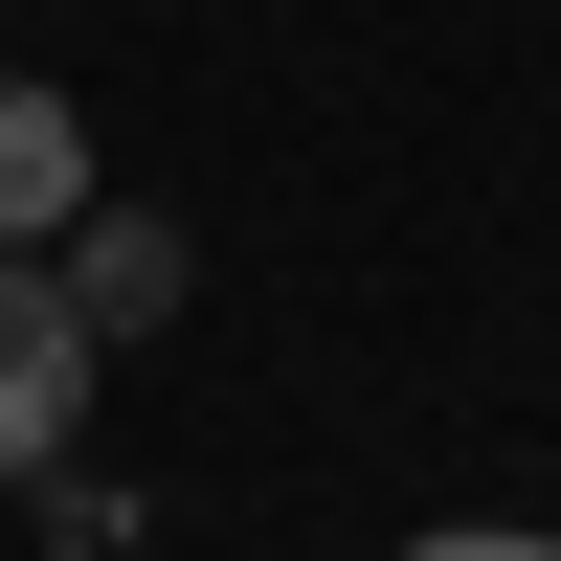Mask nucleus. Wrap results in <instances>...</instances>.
Instances as JSON below:
<instances>
[{
  "mask_svg": "<svg viewBox=\"0 0 561 561\" xmlns=\"http://www.w3.org/2000/svg\"><path fill=\"white\" fill-rule=\"evenodd\" d=\"M404 561H561V539H517V517H449V539H404Z\"/></svg>",
  "mask_w": 561,
  "mask_h": 561,
  "instance_id": "nucleus-4",
  "label": "nucleus"
},
{
  "mask_svg": "<svg viewBox=\"0 0 561 561\" xmlns=\"http://www.w3.org/2000/svg\"><path fill=\"white\" fill-rule=\"evenodd\" d=\"M45 293L90 314V359H113V337H158V314H180V225H113V203H90V225H68V270H45Z\"/></svg>",
  "mask_w": 561,
  "mask_h": 561,
  "instance_id": "nucleus-3",
  "label": "nucleus"
},
{
  "mask_svg": "<svg viewBox=\"0 0 561 561\" xmlns=\"http://www.w3.org/2000/svg\"><path fill=\"white\" fill-rule=\"evenodd\" d=\"M68 225H90V113L0 68V248H68Z\"/></svg>",
  "mask_w": 561,
  "mask_h": 561,
  "instance_id": "nucleus-2",
  "label": "nucleus"
},
{
  "mask_svg": "<svg viewBox=\"0 0 561 561\" xmlns=\"http://www.w3.org/2000/svg\"><path fill=\"white\" fill-rule=\"evenodd\" d=\"M68 427H90V314L45 293L23 248H0V494H23V472H68Z\"/></svg>",
  "mask_w": 561,
  "mask_h": 561,
  "instance_id": "nucleus-1",
  "label": "nucleus"
}]
</instances>
